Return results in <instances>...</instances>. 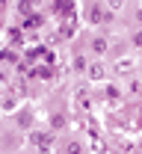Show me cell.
<instances>
[{
    "label": "cell",
    "instance_id": "6da1fadb",
    "mask_svg": "<svg viewBox=\"0 0 142 154\" xmlns=\"http://www.w3.org/2000/svg\"><path fill=\"white\" fill-rule=\"evenodd\" d=\"M15 122H18V128L30 131V128H33V122H36V116H33V110H30V107H21L18 113H15Z\"/></svg>",
    "mask_w": 142,
    "mask_h": 154
},
{
    "label": "cell",
    "instance_id": "7a4b0ae2",
    "mask_svg": "<svg viewBox=\"0 0 142 154\" xmlns=\"http://www.w3.org/2000/svg\"><path fill=\"white\" fill-rule=\"evenodd\" d=\"M89 18H92V24H107V21L113 18V12H110L107 6H92V12H89Z\"/></svg>",
    "mask_w": 142,
    "mask_h": 154
},
{
    "label": "cell",
    "instance_id": "3957f363",
    "mask_svg": "<svg viewBox=\"0 0 142 154\" xmlns=\"http://www.w3.org/2000/svg\"><path fill=\"white\" fill-rule=\"evenodd\" d=\"M89 77H92V80H104V77H107L101 62H92V65H89Z\"/></svg>",
    "mask_w": 142,
    "mask_h": 154
},
{
    "label": "cell",
    "instance_id": "277c9868",
    "mask_svg": "<svg viewBox=\"0 0 142 154\" xmlns=\"http://www.w3.org/2000/svg\"><path fill=\"white\" fill-rule=\"evenodd\" d=\"M30 145H47V134H41V131H30Z\"/></svg>",
    "mask_w": 142,
    "mask_h": 154
},
{
    "label": "cell",
    "instance_id": "5b68a950",
    "mask_svg": "<svg viewBox=\"0 0 142 154\" xmlns=\"http://www.w3.org/2000/svg\"><path fill=\"white\" fill-rule=\"evenodd\" d=\"M92 51H95V54H107V38H104V36L92 38Z\"/></svg>",
    "mask_w": 142,
    "mask_h": 154
},
{
    "label": "cell",
    "instance_id": "8992f818",
    "mask_svg": "<svg viewBox=\"0 0 142 154\" xmlns=\"http://www.w3.org/2000/svg\"><path fill=\"white\" fill-rule=\"evenodd\" d=\"M104 6H107V9H110V12L116 15V12H122V9H124V0H107Z\"/></svg>",
    "mask_w": 142,
    "mask_h": 154
},
{
    "label": "cell",
    "instance_id": "52a82bcc",
    "mask_svg": "<svg viewBox=\"0 0 142 154\" xmlns=\"http://www.w3.org/2000/svg\"><path fill=\"white\" fill-rule=\"evenodd\" d=\"M74 71H89V62H86V57H74Z\"/></svg>",
    "mask_w": 142,
    "mask_h": 154
},
{
    "label": "cell",
    "instance_id": "ba28073f",
    "mask_svg": "<svg viewBox=\"0 0 142 154\" xmlns=\"http://www.w3.org/2000/svg\"><path fill=\"white\" fill-rule=\"evenodd\" d=\"M65 154H83V145L77 142V139H71V142L65 145Z\"/></svg>",
    "mask_w": 142,
    "mask_h": 154
},
{
    "label": "cell",
    "instance_id": "9c48e42d",
    "mask_svg": "<svg viewBox=\"0 0 142 154\" xmlns=\"http://www.w3.org/2000/svg\"><path fill=\"white\" fill-rule=\"evenodd\" d=\"M116 68H119V71H130V68H133V59H130V57L119 59V62H116Z\"/></svg>",
    "mask_w": 142,
    "mask_h": 154
},
{
    "label": "cell",
    "instance_id": "30bf717a",
    "mask_svg": "<svg viewBox=\"0 0 142 154\" xmlns=\"http://www.w3.org/2000/svg\"><path fill=\"white\" fill-rule=\"evenodd\" d=\"M50 125H53L56 131H62V128H65V119H62V116H53V122H50Z\"/></svg>",
    "mask_w": 142,
    "mask_h": 154
},
{
    "label": "cell",
    "instance_id": "8fae6325",
    "mask_svg": "<svg viewBox=\"0 0 142 154\" xmlns=\"http://www.w3.org/2000/svg\"><path fill=\"white\" fill-rule=\"evenodd\" d=\"M136 18H139V24H142V9H139V12H136Z\"/></svg>",
    "mask_w": 142,
    "mask_h": 154
}]
</instances>
